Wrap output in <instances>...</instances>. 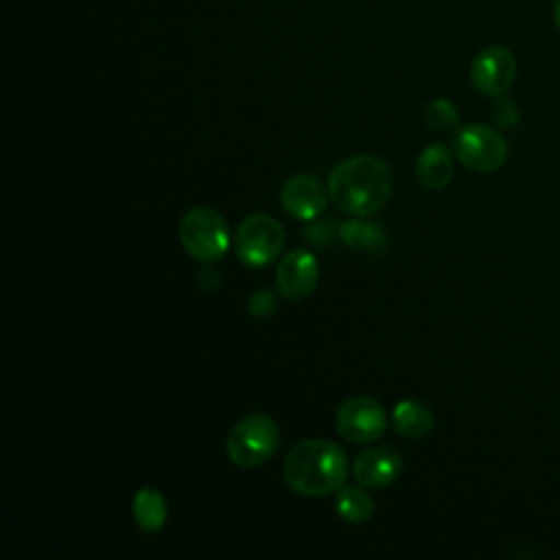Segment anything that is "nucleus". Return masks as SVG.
I'll return each instance as SVG.
<instances>
[{
    "mask_svg": "<svg viewBox=\"0 0 560 560\" xmlns=\"http://www.w3.org/2000/svg\"><path fill=\"white\" fill-rule=\"evenodd\" d=\"M392 422H394V429L402 438L418 440V438H424L433 429L435 420H433L431 409L424 402L413 400V398H405V400H398L394 405Z\"/></svg>",
    "mask_w": 560,
    "mask_h": 560,
    "instance_id": "ddd939ff",
    "label": "nucleus"
},
{
    "mask_svg": "<svg viewBox=\"0 0 560 560\" xmlns=\"http://www.w3.org/2000/svg\"><path fill=\"white\" fill-rule=\"evenodd\" d=\"M494 120H497L501 127H514L516 120H518V112H516L514 103L499 96V103L494 105Z\"/></svg>",
    "mask_w": 560,
    "mask_h": 560,
    "instance_id": "aec40b11",
    "label": "nucleus"
},
{
    "mask_svg": "<svg viewBox=\"0 0 560 560\" xmlns=\"http://www.w3.org/2000/svg\"><path fill=\"white\" fill-rule=\"evenodd\" d=\"M131 512H133L136 525L147 534L160 532L166 523V516H168L166 499L158 488H140L133 494Z\"/></svg>",
    "mask_w": 560,
    "mask_h": 560,
    "instance_id": "4468645a",
    "label": "nucleus"
},
{
    "mask_svg": "<svg viewBox=\"0 0 560 560\" xmlns=\"http://www.w3.org/2000/svg\"><path fill=\"white\" fill-rule=\"evenodd\" d=\"M319 282V262L308 249H291L276 269V284L282 298L300 302L308 298Z\"/></svg>",
    "mask_w": 560,
    "mask_h": 560,
    "instance_id": "9d476101",
    "label": "nucleus"
},
{
    "mask_svg": "<svg viewBox=\"0 0 560 560\" xmlns=\"http://www.w3.org/2000/svg\"><path fill=\"white\" fill-rule=\"evenodd\" d=\"M424 120L435 131H453L459 125V112L448 98H433L424 107Z\"/></svg>",
    "mask_w": 560,
    "mask_h": 560,
    "instance_id": "f3484780",
    "label": "nucleus"
},
{
    "mask_svg": "<svg viewBox=\"0 0 560 560\" xmlns=\"http://www.w3.org/2000/svg\"><path fill=\"white\" fill-rule=\"evenodd\" d=\"M516 79V59L503 46H486L470 63V83L486 96H503Z\"/></svg>",
    "mask_w": 560,
    "mask_h": 560,
    "instance_id": "6e6552de",
    "label": "nucleus"
},
{
    "mask_svg": "<svg viewBox=\"0 0 560 560\" xmlns=\"http://www.w3.org/2000/svg\"><path fill=\"white\" fill-rule=\"evenodd\" d=\"M284 483L304 497L337 492L348 477V459L341 446L322 438H306L291 446L282 462Z\"/></svg>",
    "mask_w": 560,
    "mask_h": 560,
    "instance_id": "f03ea898",
    "label": "nucleus"
},
{
    "mask_svg": "<svg viewBox=\"0 0 560 560\" xmlns=\"http://www.w3.org/2000/svg\"><path fill=\"white\" fill-rule=\"evenodd\" d=\"M328 199V186H324L315 175L308 173L291 175L280 188V203L284 212L302 221L317 219L326 210Z\"/></svg>",
    "mask_w": 560,
    "mask_h": 560,
    "instance_id": "1a4fd4ad",
    "label": "nucleus"
},
{
    "mask_svg": "<svg viewBox=\"0 0 560 560\" xmlns=\"http://www.w3.org/2000/svg\"><path fill=\"white\" fill-rule=\"evenodd\" d=\"M457 160L475 173H492L508 160V142L490 125H466L453 138Z\"/></svg>",
    "mask_w": 560,
    "mask_h": 560,
    "instance_id": "423d86ee",
    "label": "nucleus"
},
{
    "mask_svg": "<svg viewBox=\"0 0 560 560\" xmlns=\"http://www.w3.org/2000/svg\"><path fill=\"white\" fill-rule=\"evenodd\" d=\"M453 155L444 144H429L416 160V177L427 190H442L453 179Z\"/></svg>",
    "mask_w": 560,
    "mask_h": 560,
    "instance_id": "f8f14e48",
    "label": "nucleus"
},
{
    "mask_svg": "<svg viewBox=\"0 0 560 560\" xmlns=\"http://www.w3.org/2000/svg\"><path fill=\"white\" fill-rule=\"evenodd\" d=\"M236 256L247 267L271 265L284 247V230L269 214H249L236 228Z\"/></svg>",
    "mask_w": 560,
    "mask_h": 560,
    "instance_id": "39448f33",
    "label": "nucleus"
},
{
    "mask_svg": "<svg viewBox=\"0 0 560 560\" xmlns=\"http://www.w3.org/2000/svg\"><path fill=\"white\" fill-rule=\"evenodd\" d=\"M304 234H306V238H308L311 243L326 247V245L330 243V238L335 236V223H332V221H317V223H311V225H306Z\"/></svg>",
    "mask_w": 560,
    "mask_h": 560,
    "instance_id": "6ab92c4d",
    "label": "nucleus"
},
{
    "mask_svg": "<svg viewBox=\"0 0 560 560\" xmlns=\"http://www.w3.org/2000/svg\"><path fill=\"white\" fill-rule=\"evenodd\" d=\"M339 238L359 252L381 254L387 247V236L378 223H370L363 219H350L337 228Z\"/></svg>",
    "mask_w": 560,
    "mask_h": 560,
    "instance_id": "2eb2a0df",
    "label": "nucleus"
},
{
    "mask_svg": "<svg viewBox=\"0 0 560 560\" xmlns=\"http://www.w3.org/2000/svg\"><path fill=\"white\" fill-rule=\"evenodd\" d=\"M335 427L350 444H370L387 429V413L372 396H350L335 413Z\"/></svg>",
    "mask_w": 560,
    "mask_h": 560,
    "instance_id": "0eeeda50",
    "label": "nucleus"
},
{
    "mask_svg": "<svg viewBox=\"0 0 560 560\" xmlns=\"http://www.w3.org/2000/svg\"><path fill=\"white\" fill-rule=\"evenodd\" d=\"M276 306H278V298L271 289H258L247 300V313L256 319L271 317L276 313Z\"/></svg>",
    "mask_w": 560,
    "mask_h": 560,
    "instance_id": "a211bd4d",
    "label": "nucleus"
},
{
    "mask_svg": "<svg viewBox=\"0 0 560 560\" xmlns=\"http://www.w3.org/2000/svg\"><path fill=\"white\" fill-rule=\"evenodd\" d=\"M280 446V427L267 413H249L234 422L225 438V451L232 464L256 468L267 464Z\"/></svg>",
    "mask_w": 560,
    "mask_h": 560,
    "instance_id": "7ed1b4c3",
    "label": "nucleus"
},
{
    "mask_svg": "<svg viewBox=\"0 0 560 560\" xmlns=\"http://www.w3.org/2000/svg\"><path fill=\"white\" fill-rule=\"evenodd\" d=\"M335 508H337V514L352 525L368 523L374 514L372 497L357 486H341L335 497Z\"/></svg>",
    "mask_w": 560,
    "mask_h": 560,
    "instance_id": "dca6fc26",
    "label": "nucleus"
},
{
    "mask_svg": "<svg viewBox=\"0 0 560 560\" xmlns=\"http://www.w3.org/2000/svg\"><path fill=\"white\" fill-rule=\"evenodd\" d=\"M553 20H556V26L560 28V0H556V7H553Z\"/></svg>",
    "mask_w": 560,
    "mask_h": 560,
    "instance_id": "412c9836",
    "label": "nucleus"
},
{
    "mask_svg": "<svg viewBox=\"0 0 560 560\" xmlns=\"http://www.w3.org/2000/svg\"><path fill=\"white\" fill-rule=\"evenodd\" d=\"M402 472V457L394 446H372L361 451L352 462V477L370 490H378L396 481Z\"/></svg>",
    "mask_w": 560,
    "mask_h": 560,
    "instance_id": "9b49d317",
    "label": "nucleus"
},
{
    "mask_svg": "<svg viewBox=\"0 0 560 560\" xmlns=\"http://www.w3.org/2000/svg\"><path fill=\"white\" fill-rule=\"evenodd\" d=\"M394 188L392 166L372 153H357L335 164L328 175V192L337 210L368 217L381 210Z\"/></svg>",
    "mask_w": 560,
    "mask_h": 560,
    "instance_id": "f257e3e1",
    "label": "nucleus"
},
{
    "mask_svg": "<svg viewBox=\"0 0 560 560\" xmlns=\"http://www.w3.org/2000/svg\"><path fill=\"white\" fill-rule=\"evenodd\" d=\"M179 241L188 256L203 265H212L228 254V223L214 208L195 206L179 221Z\"/></svg>",
    "mask_w": 560,
    "mask_h": 560,
    "instance_id": "20e7f679",
    "label": "nucleus"
}]
</instances>
